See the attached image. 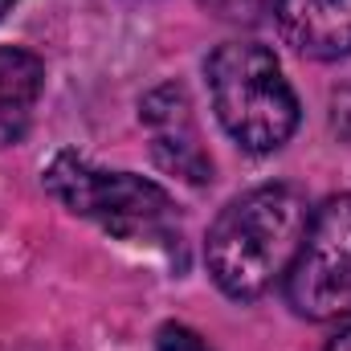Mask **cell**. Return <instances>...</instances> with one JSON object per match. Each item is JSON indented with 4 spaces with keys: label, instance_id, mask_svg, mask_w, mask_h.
I'll list each match as a JSON object with an SVG mask.
<instances>
[{
    "label": "cell",
    "instance_id": "6da1fadb",
    "mask_svg": "<svg viewBox=\"0 0 351 351\" xmlns=\"http://www.w3.org/2000/svg\"><path fill=\"white\" fill-rule=\"evenodd\" d=\"M311 213L315 208L294 184H262L229 200L204 241L213 282L237 302L262 298L274 282L286 278L306 237Z\"/></svg>",
    "mask_w": 351,
    "mask_h": 351
},
{
    "label": "cell",
    "instance_id": "7a4b0ae2",
    "mask_svg": "<svg viewBox=\"0 0 351 351\" xmlns=\"http://www.w3.org/2000/svg\"><path fill=\"white\" fill-rule=\"evenodd\" d=\"M41 176H45L49 196H58L74 217L102 225L119 241L160 245L168 254L184 250L176 200L156 180L135 172H106L74 152H58Z\"/></svg>",
    "mask_w": 351,
    "mask_h": 351
},
{
    "label": "cell",
    "instance_id": "3957f363",
    "mask_svg": "<svg viewBox=\"0 0 351 351\" xmlns=\"http://www.w3.org/2000/svg\"><path fill=\"white\" fill-rule=\"evenodd\" d=\"M208 94L229 139L254 156L278 152L298 127V98L278 58L258 41H225L204 62Z\"/></svg>",
    "mask_w": 351,
    "mask_h": 351
},
{
    "label": "cell",
    "instance_id": "277c9868",
    "mask_svg": "<svg viewBox=\"0 0 351 351\" xmlns=\"http://www.w3.org/2000/svg\"><path fill=\"white\" fill-rule=\"evenodd\" d=\"M282 282L302 319L327 323L351 315V196H331L311 213L306 237Z\"/></svg>",
    "mask_w": 351,
    "mask_h": 351
},
{
    "label": "cell",
    "instance_id": "5b68a950",
    "mask_svg": "<svg viewBox=\"0 0 351 351\" xmlns=\"http://www.w3.org/2000/svg\"><path fill=\"white\" fill-rule=\"evenodd\" d=\"M139 119L152 135V156L164 172L180 176L188 184H208L213 180V160L200 147V131H196L192 102H188L184 86H176V82L156 86L139 102Z\"/></svg>",
    "mask_w": 351,
    "mask_h": 351
},
{
    "label": "cell",
    "instance_id": "8992f818",
    "mask_svg": "<svg viewBox=\"0 0 351 351\" xmlns=\"http://www.w3.org/2000/svg\"><path fill=\"white\" fill-rule=\"evenodd\" d=\"M278 29L302 58H348L351 53V0H278Z\"/></svg>",
    "mask_w": 351,
    "mask_h": 351
},
{
    "label": "cell",
    "instance_id": "52a82bcc",
    "mask_svg": "<svg viewBox=\"0 0 351 351\" xmlns=\"http://www.w3.org/2000/svg\"><path fill=\"white\" fill-rule=\"evenodd\" d=\"M41 86H45L41 58L21 45H0V147L25 139Z\"/></svg>",
    "mask_w": 351,
    "mask_h": 351
},
{
    "label": "cell",
    "instance_id": "ba28073f",
    "mask_svg": "<svg viewBox=\"0 0 351 351\" xmlns=\"http://www.w3.org/2000/svg\"><path fill=\"white\" fill-rule=\"evenodd\" d=\"M208 12H217V16H225V21H262L265 12H274V4L278 0H200Z\"/></svg>",
    "mask_w": 351,
    "mask_h": 351
},
{
    "label": "cell",
    "instance_id": "9c48e42d",
    "mask_svg": "<svg viewBox=\"0 0 351 351\" xmlns=\"http://www.w3.org/2000/svg\"><path fill=\"white\" fill-rule=\"evenodd\" d=\"M156 351H213L192 327H184V323H164L160 331H156Z\"/></svg>",
    "mask_w": 351,
    "mask_h": 351
},
{
    "label": "cell",
    "instance_id": "30bf717a",
    "mask_svg": "<svg viewBox=\"0 0 351 351\" xmlns=\"http://www.w3.org/2000/svg\"><path fill=\"white\" fill-rule=\"evenodd\" d=\"M327 351H351V327H343V331L327 343Z\"/></svg>",
    "mask_w": 351,
    "mask_h": 351
},
{
    "label": "cell",
    "instance_id": "8fae6325",
    "mask_svg": "<svg viewBox=\"0 0 351 351\" xmlns=\"http://www.w3.org/2000/svg\"><path fill=\"white\" fill-rule=\"evenodd\" d=\"M12 351H66V348H41V343H29V348H12Z\"/></svg>",
    "mask_w": 351,
    "mask_h": 351
},
{
    "label": "cell",
    "instance_id": "7c38bea8",
    "mask_svg": "<svg viewBox=\"0 0 351 351\" xmlns=\"http://www.w3.org/2000/svg\"><path fill=\"white\" fill-rule=\"evenodd\" d=\"M12 4H16V0H0V21H4V12H8Z\"/></svg>",
    "mask_w": 351,
    "mask_h": 351
}]
</instances>
